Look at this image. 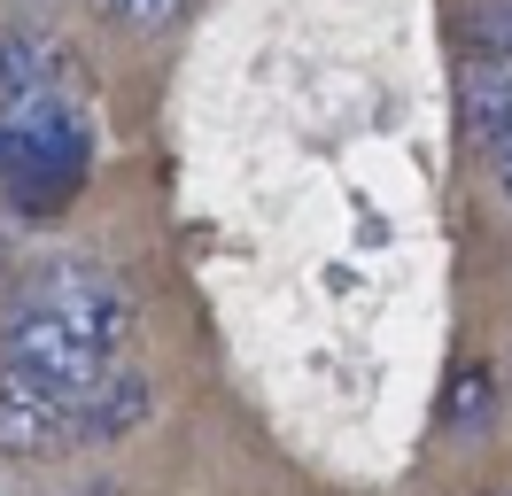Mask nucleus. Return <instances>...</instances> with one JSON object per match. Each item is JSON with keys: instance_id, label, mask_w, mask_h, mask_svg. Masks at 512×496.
<instances>
[{"instance_id": "1", "label": "nucleus", "mask_w": 512, "mask_h": 496, "mask_svg": "<svg viewBox=\"0 0 512 496\" xmlns=\"http://www.w3.org/2000/svg\"><path fill=\"white\" fill-rule=\"evenodd\" d=\"M125 326H132V303L101 264H47V272L24 279V295L0 318V372L78 419L86 396L117 372Z\"/></svg>"}, {"instance_id": "2", "label": "nucleus", "mask_w": 512, "mask_h": 496, "mask_svg": "<svg viewBox=\"0 0 512 496\" xmlns=\"http://www.w3.org/2000/svg\"><path fill=\"white\" fill-rule=\"evenodd\" d=\"M86 155H94V124L78 101V78H63V62L8 39L0 47V186L8 202L47 225L70 194L86 186Z\"/></svg>"}, {"instance_id": "3", "label": "nucleus", "mask_w": 512, "mask_h": 496, "mask_svg": "<svg viewBox=\"0 0 512 496\" xmlns=\"http://www.w3.org/2000/svg\"><path fill=\"white\" fill-rule=\"evenodd\" d=\"M458 109H466V132H474L481 148H497V140L512 132V62L474 55L466 78H458Z\"/></svg>"}, {"instance_id": "4", "label": "nucleus", "mask_w": 512, "mask_h": 496, "mask_svg": "<svg viewBox=\"0 0 512 496\" xmlns=\"http://www.w3.org/2000/svg\"><path fill=\"white\" fill-rule=\"evenodd\" d=\"M148 411V380L140 372H109L94 396H86V411H78V434H117V427H132Z\"/></svg>"}, {"instance_id": "5", "label": "nucleus", "mask_w": 512, "mask_h": 496, "mask_svg": "<svg viewBox=\"0 0 512 496\" xmlns=\"http://www.w3.org/2000/svg\"><path fill=\"white\" fill-rule=\"evenodd\" d=\"M458 39L489 62H512V0H458Z\"/></svg>"}, {"instance_id": "6", "label": "nucleus", "mask_w": 512, "mask_h": 496, "mask_svg": "<svg viewBox=\"0 0 512 496\" xmlns=\"http://www.w3.org/2000/svg\"><path fill=\"white\" fill-rule=\"evenodd\" d=\"M117 31H140V39H163V31L187 16V0H94Z\"/></svg>"}, {"instance_id": "7", "label": "nucleus", "mask_w": 512, "mask_h": 496, "mask_svg": "<svg viewBox=\"0 0 512 496\" xmlns=\"http://www.w3.org/2000/svg\"><path fill=\"white\" fill-rule=\"evenodd\" d=\"M489 155H497V179H505V194H512V132H505V140H497Z\"/></svg>"}, {"instance_id": "8", "label": "nucleus", "mask_w": 512, "mask_h": 496, "mask_svg": "<svg viewBox=\"0 0 512 496\" xmlns=\"http://www.w3.org/2000/svg\"><path fill=\"white\" fill-rule=\"evenodd\" d=\"M505 496H512V489H505Z\"/></svg>"}]
</instances>
